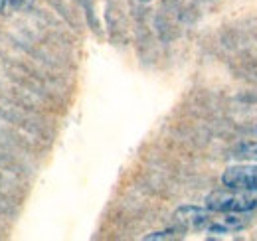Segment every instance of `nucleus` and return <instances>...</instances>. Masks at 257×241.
Here are the masks:
<instances>
[{
    "label": "nucleus",
    "mask_w": 257,
    "mask_h": 241,
    "mask_svg": "<svg viewBox=\"0 0 257 241\" xmlns=\"http://www.w3.org/2000/svg\"><path fill=\"white\" fill-rule=\"evenodd\" d=\"M141 2H149V0H141Z\"/></svg>",
    "instance_id": "8"
},
{
    "label": "nucleus",
    "mask_w": 257,
    "mask_h": 241,
    "mask_svg": "<svg viewBox=\"0 0 257 241\" xmlns=\"http://www.w3.org/2000/svg\"><path fill=\"white\" fill-rule=\"evenodd\" d=\"M4 6H6V2H4V0H0V12L4 10Z\"/></svg>",
    "instance_id": "7"
},
{
    "label": "nucleus",
    "mask_w": 257,
    "mask_h": 241,
    "mask_svg": "<svg viewBox=\"0 0 257 241\" xmlns=\"http://www.w3.org/2000/svg\"><path fill=\"white\" fill-rule=\"evenodd\" d=\"M174 233H176L174 229H166V231H159V233H151L145 239H174L176 237Z\"/></svg>",
    "instance_id": "6"
},
{
    "label": "nucleus",
    "mask_w": 257,
    "mask_h": 241,
    "mask_svg": "<svg viewBox=\"0 0 257 241\" xmlns=\"http://www.w3.org/2000/svg\"><path fill=\"white\" fill-rule=\"evenodd\" d=\"M206 208L214 213H247L257 210V190H216L208 194Z\"/></svg>",
    "instance_id": "1"
},
{
    "label": "nucleus",
    "mask_w": 257,
    "mask_h": 241,
    "mask_svg": "<svg viewBox=\"0 0 257 241\" xmlns=\"http://www.w3.org/2000/svg\"><path fill=\"white\" fill-rule=\"evenodd\" d=\"M8 6L16 8V10H28L34 4V0H4Z\"/></svg>",
    "instance_id": "5"
},
{
    "label": "nucleus",
    "mask_w": 257,
    "mask_h": 241,
    "mask_svg": "<svg viewBox=\"0 0 257 241\" xmlns=\"http://www.w3.org/2000/svg\"><path fill=\"white\" fill-rule=\"evenodd\" d=\"M212 210H202V208H196V206H182L178 208L174 217L176 221L184 227V229H192V231H208L210 223L214 221L212 217Z\"/></svg>",
    "instance_id": "3"
},
{
    "label": "nucleus",
    "mask_w": 257,
    "mask_h": 241,
    "mask_svg": "<svg viewBox=\"0 0 257 241\" xmlns=\"http://www.w3.org/2000/svg\"><path fill=\"white\" fill-rule=\"evenodd\" d=\"M235 152H237V156H241V158H255L257 160V143H245V145H239Z\"/></svg>",
    "instance_id": "4"
},
{
    "label": "nucleus",
    "mask_w": 257,
    "mask_h": 241,
    "mask_svg": "<svg viewBox=\"0 0 257 241\" xmlns=\"http://www.w3.org/2000/svg\"><path fill=\"white\" fill-rule=\"evenodd\" d=\"M222 184L231 190H257V164L229 166L222 176Z\"/></svg>",
    "instance_id": "2"
}]
</instances>
